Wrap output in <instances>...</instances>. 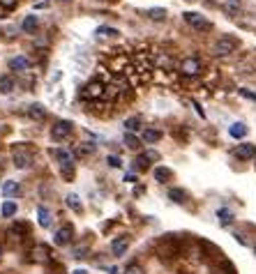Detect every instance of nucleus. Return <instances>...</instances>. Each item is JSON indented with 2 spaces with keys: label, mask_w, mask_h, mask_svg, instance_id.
<instances>
[{
  "label": "nucleus",
  "mask_w": 256,
  "mask_h": 274,
  "mask_svg": "<svg viewBox=\"0 0 256 274\" xmlns=\"http://www.w3.org/2000/svg\"><path fill=\"white\" fill-rule=\"evenodd\" d=\"M125 274H146V272H143V267H141V265H127V267H125Z\"/></svg>",
  "instance_id": "nucleus-30"
},
{
  "label": "nucleus",
  "mask_w": 256,
  "mask_h": 274,
  "mask_svg": "<svg viewBox=\"0 0 256 274\" xmlns=\"http://www.w3.org/2000/svg\"><path fill=\"white\" fill-rule=\"evenodd\" d=\"M12 161H14L16 168L25 170V168H30L33 166L35 155H33V150L28 148L25 143H19V145H14V150H12Z\"/></svg>",
  "instance_id": "nucleus-1"
},
{
  "label": "nucleus",
  "mask_w": 256,
  "mask_h": 274,
  "mask_svg": "<svg viewBox=\"0 0 256 274\" xmlns=\"http://www.w3.org/2000/svg\"><path fill=\"white\" fill-rule=\"evenodd\" d=\"M0 212H3V217H14L16 215V203L14 200H5L3 208H0Z\"/></svg>",
  "instance_id": "nucleus-26"
},
{
  "label": "nucleus",
  "mask_w": 256,
  "mask_h": 274,
  "mask_svg": "<svg viewBox=\"0 0 256 274\" xmlns=\"http://www.w3.org/2000/svg\"><path fill=\"white\" fill-rule=\"evenodd\" d=\"M37 221H40L42 228H51V224H53V215H51V210L44 208V205H40V208H37Z\"/></svg>",
  "instance_id": "nucleus-11"
},
{
  "label": "nucleus",
  "mask_w": 256,
  "mask_h": 274,
  "mask_svg": "<svg viewBox=\"0 0 256 274\" xmlns=\"http://www.w3.org/2000/svg\"><path fill=\"white\" fill-rule=\"evenodd\" d=\"M254 251H256V247H254Z\"/></svg>",
  "instance_id": "nucleus-41"
},
{
  "label": "nucleus",
  "mask_w": 256,
  "mask_h": 274,
  "mask_svg": "<svg viewBox=\"0 0 256 274\" xmlns=\"http://www.w3.org/2000/svg\"><path fill=\"white\" fill-rule=\"evenodd\" d=\"M221 10L226 14H238L240 12V0H221Z\"/></svg>",
  "instance_id": "nucleus-19"
},
{
  "label": "nucleus",
  "mask_w": 256,
  "mask_h": 274,
  "mask_svg": "<svg viewBox=\"0 0 256 274\" xmlns=\"http://www.w3.org/2000/svg\"><path fill=\"white\" fill-rule=\"evenodd\" d=\"M201 60L196 58V55H187V58H182V62H180V67H178V70H180V74L182 76H199L201 74Z\"/></svg>",
  "instance_id": "nucleus-3"
},
{
  "label": "nucleus",
  "mask_w": 256,
  "mask_h": 274,
  "mask_svg": "<svg viewBox=\"0 0 256 274\" xmlns=\"http://www.w3.org/2000/svg\"><path fill=\"white\" fill-rule=\"evenodd\" d=\"M72 237H74V228L67 224V226H60V228L55 230L53 242H55L58 247H67V245H72Z\"/></svg>",
  "instance_id": "nucleus-7"
},
{
  "label": "nucleus",
  "mask_w": 256,
  "mask_h": 274,
  "mask_svg": "<svg viewBox=\"0 0 256 274\" xmlns=\"http://www.w3.org/2000/svg\"><path fill=\"white\" fill-rule=\"evenodd\" d=\"M72 274H88V272H85V269H74Z\"/></svg>",
  "instance_id": "nucleus-38"
},
{
  "label": "nucleus",
  "mask_w": 256,
  "mask_h": 274,
  "mask_svg": "<svg viewBox=\"0 0 256 274\" xmlns=\"http://www.w3.org/2000/svg\"><path fill=\"white\" fill-rule=\"evenodd\" d=\"M240 95H242V97H247V99H254V101H256V92H251V90H245V88H242V90H240Z\"/></svg>",
  "instance_id": "nucleus-35"
},
{
  "label": "nucleus",
  "mask_w": 256,
  "mask_h": 274,
  "mask_svg": "<svg viewBox=\"0 0 256 274\" xmlns=\"http://www.w3.org/2000/svg\"><path fill=\"white\" fill-rule=\"evenodd\" d=\"M16 90V79L14 76H0V95H10Z\"/></svg>",
  "instance_id": "nucleus-13"
},
{
  "label": "nucleus",
  "mask_w": 256,
  "mask_h": 274,
  "mask_svg": "<svg viewBox=\"0 0 256 274\" xmlns=\"http://www.w3.org/2000/svg\"><path fill=\"white\" fill-rule=\"evenodd\" d=\"M3 166H5V155L0 152V168H3Z\"/></svg>",
  "instance_id": "nucleus-37"
},
{
  "label": "nucleus",
  "mask_w": 256,
  "mask_h": 274,
  "mask_svg": "<svg viewBox=\"0 0 256 274\" xmlns=\"http://www.w3.org/2000/svg\"><path fill=\"white\" fill-rule=\"evenodd\" d=\"M51 155H53L55 159L60 161L62 168H67V166H74V159H72V152H67V150H51Z\"/></svg>",
  "instance_id": "nucleus-14"
},
{
  "label": "nucleus",
  "mask_w": 256,
  "mask_h": 274,
  "mask_svg": "<svg viewBox=\"0 0 256 274\" xmlns=\"http://www.w3.org/2000/svg\"><path fill=\"white\" fill-rule=\"evenodd\" d=\"M254 166H256V164H254Z\"/></svg>",
  "instance_id": "nucleus-42"
},
{
  "label": "nucleus",
  "mask_w": 256,
  "mask_h": 274,
  "mask_svg": "<svg viewBox=\"0 0 256 274\" xmlns=\"http://www.w3.org/2000/svg\"><path fill=\"white\" fill-rule=\"evenodd\" d=\"M30 260H33V263H40V265L49 263V260H51V249L46 245H35L30 249Z\"/></svg>",
  "instance_id": "nucleus-8"
},
{
  "label": "nucleus",
  "mask_w": 256,
  "mask_h": 274,
  "mask_svg": "<svg viewBox=\"0 0 256 274\" xmlns=\"http://www.w3.org/2000/svg\"><path fill=\"white\" fill-rule=\"evenodd\" d=\"M60 3H65V0H60Z\"/></svg>",
  "instance_id": "nucleus-40"
},
{
  "label": "nucleus",
  "mask_w": 256,
  "mask_h": 274,
  "mask_svg": "<svg viewBox=\"0 0 256 274\" xmlns=\"http://www.w3.org/2000/svg\"><path fill=\"white\" fill-rule=\"evenodd\" d=\"M169 198L173 200V203H185L187 194H185L182 189H171V191H169Z\"/></svg>",
  "instance_id": "nucleus-28"
},
{
  "label": "nucleus",
  "mask_w": 256,
  "mask_h": 274,
  "mask_svg": "<svg viewBox=\"0 0 256 274\" xmlns=\"http://www.w3.org/2000/svg\"><path fill=\"white\" fill-rule=\"evenodd\" d=\"M217 219H219L221 226H229L233 221V212L229 208H219V210H217Z\"/></svg>",
  "instance_id": "nucleus-21"
},
{
  "label": "nucleus",
  "mask_w": 256,
  "mask_h": 274,
  "mask_svg": "<svg viewBox=\"0 0 256 274\" xmlns=\"http://www.w3.org/2000/svg\"><path fill=\"white\" fill-rule=\"evenodd\" d=\"M83 254H85V247H76L74 249V258H83Z\"/></svg>",
  "instance_id": "nucleus-36"
},
{
  "label": "nucleus",
  "mask_w": 256,
  "mask_h": 274,
  "mask_svg": "<svg viewBox=\"0 0 256 274\" xmlns=\"http://www.w3.org/2000/svg\"><path fill=\"white\" fill-rule=\"evenodd\" d=\"M159 139H162V131L150 129V127H146V129L141 131V141H143V143H157Z\"/></svg>",
  "instance_id": "nucleus-17"
},
{
  "label": "nucleus",
  "mask_w": 256,
  "mask_h": 274,
  "mask_svg": "<svg viewBox=\"0 0 256 274\" xmlns=\"http://www.w3.org/2000/svg\"><path fill=\"white\" fill-rule=\"evenodd\" d=\"M95 35L100 37V40H106V37H116L118 30L116 28H109V25H100V28L95 30Z\"/></svg>",
  "instance_id": "nucleus-24"
},
{
  "label": "nucleus",
  "mask_w": 256,
  "mask_h": 274,
  "mask_svg": "<svg viewBox=\"0 0 256 274\" xmlns=\"http://www.w3.org/2000/svg\"><path fill=\"white\" fill-rule=\"evenodd\" d=\"M72 129H74V125H72L70 120H58V122L51 127V139L53 141H65L67 136L72 134Z\"/></svg>",
  "instance_id": "nucleus-6"
},
{
  "label": "nucleus",
  "mask_w": 256,
  "mask_h": 274,
  "mask_svg": "<svg viewBox=\"0 0 256 274\" xmlns=\"http://www.w3.org/2000/svg\"><path fill=\"white\" fill-rule=\"evenodd\" d=\"M146 14H148V19H150V21H164L166 19V10H164V7H150Z\"/></svg>",
  "instance_id": "nucleus-22"
},
{
  "label": "nucleus",
  "mask_w": 256,
  "mask_h": 274,
  "mask_svg": "<svg viewBox=\"0 0 256 274\" xmlns=\"http://www.w3.org/2000/svg\"><path fill=\"white\" fill-rule=\"evenodd\" d=\"M3 194H5V198H14L21 194V185L16 180H7V182H3Z\"/></svg>",
  "instance_id": "nucleus-12"
},
{
  "label": "nucleus",
  "mask_w": 256,
  "mask_h": 274,
  "mask_svg": "<svg viewBox=\"0 0 256 274\" xmlns=\"http://www.w3.org/2000/svg\"><path fill=\"white\" fill-rule=\"evenodd\" d=\"M65 200H67V208H72L74 212H81V210H83V205H81V200H79V196L76 194H70Z\"/></svg>",
  "instance_id": "nucleus-27"
},
{
  "label": "nucleus",
  "mask_w": 256,
  "mask_h": 274,
  "mask_svg": "<svg viewBox=\"0 0 256 274\" xmlns=\"http://www.w3.org/2000/svg\"><path fill=\"white\" fill-rule=\"evenodd\" d=\"M141 122H143V120H141V115H132V118H127V120H125V129L134 134V131L141 127Z\"/></svg>",
  "instance_id": "nucleus-25"
},
{
  "label": "nucleus",
  "mask_w": 256,
  "mask_h": 274,
  "mask_svg": "<svg viewBox=\"0 0 256 274\" xmlns=\"http://www.w3.org/2000/svg\"><path fill=\"white\" fill-rule=\"evenodd\" d=\"M247 125L245 122H233L231 127H229V134H231V139H245L247 136Z\"/></svg>",
  "instance_id": "nucleus-16"
},
{
  "label": "nucleus",
  "mask_w": 256,
  "mask_h": 274,
  "mask_svg": "<svg viewBox=\"0 0 256 274\" xmlns=\"http://www.w3.org/2000/svg\"><path fill=\"white\" fill-rule=\"evenodd\" d=\"M141 157H143V159H146L148 164H150V161H157V159H159V155H157L155 150H148V152H143Z\"/></svg>",
  "instance_id": "nucleus-31"
},
{
  "label": "nucleus",
  "mask_w": 256,
  "mask_h": 274,
  "mask_svg": "<svg viewBox=\"0 0 256 274\" xmlns=\"http://www.w3.org/2000/svg\"><path fill=\"white\" fill-rule=\"evenodd\" d=\"M28 118L33 120H44L46 118V109L42 104H30L28 106Z\"/></svg>",
  "instance_id": "nucleus-18"
},
{
  "label": "nucleus",
  "mask_w": 256,
  "mask_h": 274,
  "mask_svg": "<svg viewBox=\"0 0 256 274\" xmlns=\"http://www.w3.org/2000/svg\"><path fill=\"white\" fill-rule=\"evenodd\" d=\"M106 164L113 166V168H118V166H120V159H118L116 155H111V157H106Z\"/></svg>",
  "instance_id": "nucleus-34"
},
{
  "label": "nucleus",
  "mask_w": 256,
  "mask_h": 274,
  "mask_svg": "<svg viewBox=\"0 0 256 274\" xmlns=\"http://www.w3.org/2000/svg\"><path fill=\"white\" fill-rule=\"evenodd\" d=\"M0 258H3V247H0Z\"/></svg>",
  "instance_id": "nucleus-39"
},
{
  "label": "nucleus",
  "mask_w": 256,
  "mask_h": 274,
  "mask_svg": "<svg viewBox=\"0 0 256 274\" xmlns=\"http://www.w3.org/2000/svg\"><path fill=\"white\" fill-rule=\"evenodd\" d=\"M182 19H185L187 23H189L191 28H196V30H212V23L203 14H199V12H185Z\"/></svg>",
  "instance_id": "nucleus-5"
},
{
  "label": "nucleus",
  "mask_w": 256,
  "mask_h": 274,
  "mask_svg": "<svg viewBox=\"0 0 256 274\" xmlns=\"http://www.w3.org/2000/svg\"><path fill=\"white\" fill-rule=\"evenodd\" d=\"M127 249H130V237H127V235L116 237L113 242H111V251H113V256H125Z\"/></svg>",
  "instance_id": "nucleus-10"
},
{
  "label": "nucleus",
  "mask_w": 256,
  "mask_h": 274,
  "mask_svg": "<svg viewBox=\"0 0 256 274\" xmlns=\"http://www.w3.org/2000/svg\"><path fill=\"white\" fill-rule=\"evenodd\" d=\"M169 175H171V170H166V168H157V170H155V178L159 180V182H162V180H166Z\"/></svg>",
  "instance_id": "nucleus-33"
},
{
  "label": "nucleus",
  "mask_w": 256,
  "mask_h": 274,
  "mask_svg": "<svg viewBox=\"0 0 256 274\" xmlns=\"http://www.w3.org/2000/svg\"><path fill=\"white\" fill-rule=\"evenodd\" d=\"M125 148L139 150L141 148V139H139V136H134L132 131H125Z\"/></svg>",
  "instance_id": "nucleus-23"
},
{
  "label": "nucleus",
  "mask_w": 256,
  "mask_h": 274,
  "mask_svg": "<svg viewBox=\"0 0 256 274\" xmlns=\"http://www.w3.org/2000/svg\"><path fill=\"white\" fill-rule=\"evenodd\" d=\"M30 67V60L25 58V55H16V58L10 60V70L12 72H25Z\"/></svg>",
  "instance_id": "nucleus-15"
},
{
  "label": "nucleus",
  "mask_w": 256,
  "mask_h": 274,
  "mask_svg": "<svg viewBox=\"0 0 256 274\" xmlns=\"http://www.w3.org/2000/svg\"><path fill=\"white\" fill-rule=\"evenodd\" d=\"M236 49H238V40L231 35H221L219 40L212 44V53H215L217 58H226V55L236 53Z\"/></svg>",
  "instance_id": "nucleus-2"
},
{
  "label": "nucleus",
  "mask_w": 256,
  "mask_h": 274,
  "mask_svg": "<svg viewBox=\"0 0 256 274\" xmlns=\"http://www.w3.org/2000/svg\"><path fill=\"white\" fill-rule=\"evenodd\" d=\"M81 95L88 101H97V99H102V97H106V85L102 83V81H90V83L83 88Z\"/></svg>",
  "instance_id": "nucleus-4"
},
{
  "label": "nucleus",
  "mask_w": 256,
  "mask_h": 274,
  "mask_svg": "<svg viewBox=\"0 0 256 274\" xmlns=\"http://www.w3.org/2000/svg\"><path fill=\"white\" fill-rule=\"evenodd\" d=\"M236 157L240 161H249V159H256V145L254 143H240L236 148Z\"/></svg>",
  "instance_id": "nucleus-9"
},
{
  "label": "nucleus",
  "mask_w": 256,
  "mask_h": 274,
  "mask_svg": "<svg viewBox=\"0 0 256 274\" xmlns=\"http://www.w3.org/2000/svg\"><path fill=\"white\" fill-rule=\"evenodd\" d=\"M92 152H95V145L92 143H81L79 155H92Z\"/></svg>",
  "instance_id": "nucleus-29"
},
{
  "label": "nucleus",
  "mask_w": 256,
  "mask_h": 274,
  "mask_svg": "<svg viewBox=\"0 0 256 274\" xmlns=\"http://www.w3.org/2000/svg\"><path fill=\"white\" fill-rule=\"evenodd\" d=\"M21 28H23L25 32H35V30L40 28V19H37V16H25L23 23H21Z\"/></svg>",
  "instance_id": "nucleus-20"
},
{
  "label": "nucleus",
  "mask_w": 256,
  "mask_h": 274,
  "mask_svg": "<svg viewBox=\"0 0 256 274\" xmlns=\"http://www.w3.org/2000/svg\"><path fill=\"white\" fill-rule=\"evenodd\" d=\"M19 5V0H0V7H5V10H14Z\"/></svg>",
  "instance_id": "nucleus-32"
}]
</instances>
